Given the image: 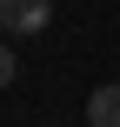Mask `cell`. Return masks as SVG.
I'll return each mask as SVG.
<instances>
[{"mask_svg": "<svg viewBox=\"0 0 120 127\" xmlns=\"http://www.w3.org/2000/svg\"><path fill=\"white\" fill-rule=\"evenodd\" d=\"M53 27V0H0V33L13 40H33Z\"/></svg>", "mask_w": 120, "mask_h": 127, "instance_id": "cell-1", "label": "cell"}, {"mask_svg": "<svg viewBox=\"0 0 120 127\" xmlns=\"http://www.w3.org/2000/svg\"><path fill=\"white\" fill-rule=\"evenodd\" d=\"M87 121L94 127H120V80H107V87L87 94Z\"/></svg>", "mask_w": 120, "mask_h": 127, "instance_id": "cell-2", "label": "cell"}, {"mask_svg": "<svg viewBox=\"0 0 120 127\" xmlns=\"http://www.w3.org/2000/svg\"><path fill=\"white\" fill-rule=\"evenodd\" d=\"M13 74H20V60H13V47H7V40H0V87H7V80H13Z\"/></svg>", "mask_w": 120, "mask_h": 127, "instance_id": "cell-3", "label": "cell"}]
</instances>
